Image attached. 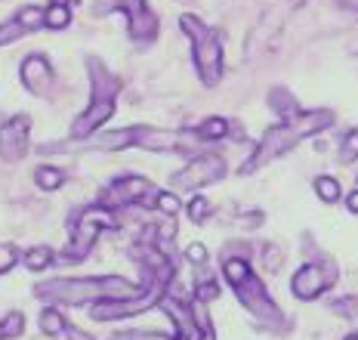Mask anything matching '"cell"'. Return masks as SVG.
Listing matches in <instances>:
<instances>
[{
	"mask_svg": "<svg viewBox=\"0 0 358 340\" xmlns=\"http://www.w3.org/2000/svg\"><path fill=\"white\" fill-rule=\"evenodd\" d=\"M306 0H275L272 6L263 13L259 25L253 28V43H266V41H275V34L281 31V25L290 19V13H296Z\"/></svg>",
	"mask_w": 358,
	"mask_h": 340,
	"instance_id": "4fadbf2b",
	"label": "cell"
},
{
	"mask_svg": "<svg viewBox=\"0 0 358 340\" xmlns=\"http://www.w3.org/2000/svg\"><path fill=\"white\" fill-rule=\"evenodd\" d=\"M207 213H210V201H207V198H192L189 201V217L195 220V223H204Z\"/></svg>",
	"mask_w": 358,
	"mask_h": 340,
	"instance_id": "484cf974",
	"label": "cell"
},
{
	"mask_svg": "<svg viewBox=\"0 0 358 340\" xmlns=\"http://www.w3.org/2000/svg\"><path fill=\"white\" fill-rule=\"evenodd\" d=\"M62 180H65V173L59 167H50V164H43V167H37V173H34V183H37V189H43V192H53L62 186Z\"/></svg>",
	"mask_w": 358,
	"mask_h": 340,
	"instance_id": "2e32d148",
	"label": "cell"
},
{
	"mask_svg": "<svg viewBox=\"0 0 358 340\" xmlns=\"http://www.w3.org/2000/svg\"><path fill=\"white\" fill-rule=\"evenodd\" d=\"M69 22H71V13H69V6H56V3H50L47 6V28H69Z\"/></svg>",
	"mask_w": 358,
	"mask_h": 340,
	"instance_id": "603a6c76",
	"label": "cell"
},
{
	"mask_svg": "<svg viewBox=\"0 0 358 340\" xmlns=\"http://www.w3.org/2000/svg\"><path fill=\"white\" fill-rule=\"evenodd\" d=\"M222 272H226V282L235 288L238 282H244V278H248L253 269H250L248 260H241V257H229V260L222 263Z\"/></svg>",
	"mask_w": 358,
	"mask_h": 340,
	"instance_id": "e0dca14e",
	"label": "cell"
},
{
	"mask_svg": "<svg viewBox=\"0 0 358 340\" xmlns=\"http://www.w3.org/2000/svg\"><path fill=\"white\" fill-rule=\"evenodd\" d=\"M16 22L25 31H34V28H41V25H47V10H37V6H25V10L16 16Z\"/></svg>",
	"mask_w": 358,
	"mask_h": 340,
	"instance_id": "d6986e66",
	"label": "cell"
},
{
	"mask_svg": "<svg viewBox=\"0 0 358 340\" xmlns=\"http://www.w3.org/2000/svg\"><path fill=\"white\" fill-rule=\"evenodd\" d=\"M179 28H182L192 41V56H195L198 78L204 80L207 87H216L222 78V38H220V31L210 25H204V22L198 16H192V13L179 16Z\"/></svg>",
	"mask_w": 358,
	"mask_h": 340,
	"instance_id": "277c9868",
	"label": "cell"
},
{
	"mask_svg": "<svg viewBox=\"0 0 358 340\" xmlns=\"http://www.w3.org/2000/svg\"><path fill=\"white\" fill-rule=\"evenodd\" d=\"M13 266H16V248L0 241V276H3V272H10Z\"/></svg>",
	"mask_w": 358,
	"mask_h": 340,
	"instance_id": "4316f807",
	"label": "cell"
},
{
	"mask_svg": "<svg viewBox=\"0 0 358 340\" xmlns=\"http://www.w3.org/2000/svg\"><path fill=\"white\" fill-rule=\"evenodd\" d=\"M164 297V285H155L152 291H143L139 297H130V300H102V303H93L90 306V316L96 322H111V319H124V316H139L145 309H152L155 303H161Z\"/></svg>",
	"mask_w": 358,
	"mask_h": 340,
	"instance_id": "9c48e42d",
	"label": "cell"
},
{
	"mask_svg": "<svg viewBox=\"0 0 358 340\" xmlns=\"http://www.w3.org/2000/svg\"><path fill=\"white\" fill-rule=\"evenodd\" d=\"M90 80H93V96H90V106L84 108V115L71 127L74 143H84L87 136H93L115 115V99H117V90H121V80L111 75L96 56H90Z\"/></svg>",
	"mask_w": 358,
	"mask_h": 340,
	"instance_id": "3957f363",
	"label": "cell"
},
{
	"mask_svg": "<svg viewBox=\"0 0 358 340\" xmlns=\"http://www.w3.org/2000/svg\"><path fill=\"white\" fill-rule=\"evenodd\" d=\"M50 263H53V250H50L47 245L31 248V250L25 254V266H28V269H47Z\"/></svg>",
	"mask_w": 358,
	"mask_h": 340,
	"instance_id": "44dd1931",
	"label": "cell"
},
{
	"mask_svg": "<svg viewBox=\"0 0 358 340\" xmlns=\"http://www.w3.org/2000/svg\"><path fill=\"white\" fill-rule=\"evenodd\" d=\"M315 192H318V198L327 201V204L340 201V183L334 180V176H318V180H315Z\"/></svg>",
	"mask_w": 358,
	"mask_h": 340,
	"instance_id": "ffe728a7",
	"label": "cell"
},
{
	"mask_svg": "<svg viewBox=\"0 0 358 340\" xmlns=\"http://www.w3.org/2000/svg\"><path fill=\"white\" fill-rule=\"evenodd\" d=\"M358 158V127L349 130L346 136H343V146H340V161L343 164H352Z\"/></svg>",
	"mask_w": 358,
	"mask_h": 340,
	"instance_id": "cb8c5ba5",
	"label": "cell"
},
{
	"mask_svg": "<svg viewBox=\"0 0 358 340\" xmlns=\"http://www.w3.org/2000/svg\"><path fill=\"white\" fill-rule=\"evenodd\" d=\"M22 34H25V28H22L19 22H10V25H0V43H13V41H19Z\"/></svg>",
	"mask_w": 358,
	"mask_h": 340,
	"instance_id": "83f0119b",
	"label": "cell"
},
{
	"mask_svg": "<svg viewBox=\"0 0 358 340\" xmlns=\"http://www.w3.org/2000/svg\"><path fill=\"white\" fill-rule=\"evenodd\" d=\"M185 257H189V260L195 263V266H204V263H207V248H204V245H198V241H195V245L185 248Z\"/></svg>",
	"mask_w": 358,
	"mask_h": 340,
	"instance_id": "f1b7e54d",
	"label": "cell"
},
{
	"mask_svg": "<svg viewBox=\"0 0 358 340\" xmlns=\"http://www.w3.org/2000/svg\"><path fill=\"white\" fill-rule=\"evenodd\" d=\"M115 226V217H111L108 208H90L78 217V226H74V239L71 245L65 248V257L69 260H84V257L93 250L96 239L102 235V229Z\"/></svg>",
	"mask_w": 358,
	"mask_h": 340,
	"instance_id": "8992f818",
	"label": "cell"
},
{
	"mask_svg": "<svg viewBox=\"0 0 358 340\" xmlns=\"http://www.w3.org/2000/svg\"><path fill=\"white\" fill-rule=\"evenodd\" d=\"M93 10L99 16L115 10L127 13V31H130V41L136 43H148L158 38V16L145 6V0H96Z\"/></svg>",
	"mask_w": 358,
	"mask_h": 340,
	"instance_id": "5b68a950",
	"label": "cell"
},
{
	"mask_svg": "<svg viewBox=\"0 0 358 340\" xmlns=\"http://www.w3.org/2000/svg\"><path fill=\"white\" fill-rule=\"evenodd\" d=\"M346 340H358V334H349V337H346Z\"/></svg>",
	"mask_w": 358,
	"mask_h": 340,
	"instance_id": "1f68e13d",
	"label": "cell"
},
{
	"mask_svg": "<svg viewBox=\"0 0 358 340\" xmlns=\"http://www.w3.org/2000/svg\"><path fill=\"white\" fill-rule=\"evenodd\" d=\"M334 278H337V269H334V263H306L296 269L294 282V294L300 300H315L318 294H324L327 288L334 285Z\"/></svg>",
	"mask_w": 358,
	"mask_h": 340,
	"instance_id": "30bf717a",
	"label": "cell"
},
{
	"mask_svg": "<svg viewBox=\"0 0 358 340\" xmlns=\"http://www.w3.org/2000/svg\"><path fill=\"white\" fill-rule=\"evenodd\" d=\"M158 192L145 176H121L102 192V208H124V204H155Z\"/></svg>",
	"mask_w": 358,
	"mask_h": 340,
	"instance_id": "ba28073f",
	"label": "cell"
},
{
	"mask_svg": "<svg viewBox=\"0 0 358 340\" xmlns=\"http://www.w3.org/2000/svg\"><path fill=\"white\" fill-rule=\"evenodd\" d=\"M222 176H226V161L220 155H198L179 173L170 176V183H173V189H204Z\"/></svg>",
	"mask_w": 358,
	"mask_h": 340,
	"instance_id": "52a82bcc",
	"label": "cell"
},
{
	"mask_svg": "<svg viewBox=\"0 0 358 340\" xmlns=\"http://www.w3.org/2000/svg\"><path fill=\"white\" fill-rule=\"evenodd\" d=\"M41 328H43V334L59 337L65 331V319L56 313V309H43V313H41Z\"/></svg>",
	"mask_w": 358,
	"mask_h": 340,
	"instance_id": "7402d4cb",
	"label": "cell"
},
{
	"mask_svg": "<svg viewBox=\"0 0 358 340\" xmlns=\"http://www.w3.org/2000/svg\"><path fill=\"white\" fill-rule=\"evenodd\" d=\"M28 133H31V118L28 115H16L3 121V127H0V158L6 164H16L28 155Z\"/></svg>",
	"mask_w": 358,
	"mask_h": 340,
	"instance_id": "8fae6325",
	"label": "cell"
},
{
	"mask_svg": "<svg viewBox=\"0 0 358 340\" xmlns=\"http://www.w3.org/2000/svg\"><path fill=\"white\" fill-rule=\"evenodd\" d=\"M229 127H232V124H229L226 118H207L198 127V136L204 139V143H220V139L229 136Z\"/></svg>",
	"mask_w": 358,
	"mask_h": 340,
	"instance_id": "9a60e30c",
	"label": "cell"
},
{
	"mask_svg": "<svg viewBox=\"0 0 358 340\" xmlns=\"http://www.w3.org/2000/svg\"><path fill=\"white\" fill-rule=\"evenodd\" d=\"M22 331H25V316L6 313L3 322H0V334H3V340H16V337H22Z\"/></svg>",
	"mask_w": 358,
	"mask_h": 340,
	"instance_id": "ac0fdd59",
	"label": "cell"
},
{
	"mask_svg": "<svg viewBox=\"0 0 358 340\" xmlns=\"http://www.w3.org/2000/svg\"><path fill=\"white\" fill-rule=\"evenodd\" d=\"M155 208H158L164 217H176L179 213V198L173 192H158V198H155Z\"/></svg>",
	"mask_w": 358,
	"mask_h": 340,
	"instance_id": "d4e9b609",
	"label": "cell"
},
{
	"mask_svg": "<svg viewBox=\"0 0 358 340\" xmlns=\"http://www.w3.org/2000/svg\"><path fill=\"white\" fill-rule=\"evenodd\" d=\"M19 75H22L25 87L34 96H50V93H53V65H50L47 56H41V53L25 56V59H22Z\"/></svg>",
	"mask_w": 358,
	"mask_h": 340,
	"instance_id": "5bb4252c",
	"label": "cell"
},
{
	"mask_svg": "<svg viewBox=\"0 0 358 340\" xmlns=\"http://www.w3.org/2000/svg\"><path fill=\"white\" fill-rule=\"evenodd\" d=\"M346 208H349V213H358V189H352L346 195Z\"/></svg>",
	"mask_w": 358,
	"mask_h": 340,
	"instance_id": "f546056e",
	"label": "cell"
},
{
	"mask_svg": "<svg viewBox=\"0 0 358 340\" xmlns=\"http://www.w3.org/2000/svg\"><path fill=\"white\" fill-rule=\"evenodd\" d=\"M0 337H3V334H0Z\"/></svg>",
	"mask_w": 358,
	"mask_h": 340,
	"instance_id": "d6a6232c",
	"label": "cell"
},
{
	"mask_svg": "<svg viewBox=\"0 0 358 340\" xmlns=\"http://www.w3.org/2000/svg\"><path fill=\"white\" fill-rule=\"evenodd\" d=\"M50 3H56V6H69V0H50Z\"/></svg>",
	"mask_w": 358,
	"mask_h": 340,
	"instance_id": "4dcf8cb0",
	"label": "cell"
},
{
	"mask_svg": "<svg viewBox=\"0 0 358 340\" xmlns=\"http://www.w3.org/2000/svg\"><path fill=\"white\" fill-rule=\"evenodd\" d=\"M235 294L241 297V303L250 309L257 319H263V322H278V306L272 303V297L266 294V288H263V282H259L257 276H250L244 278V282H238L235 285Z\"/></svg>",
	"mask_w": 358,
	"mask_h": 340,
	"instance_id": "7c38bea8",
	"label": "cell"
},
{
	"mask_svg": "<svg viewBox=\"0 0 358 340\" xmlns=\"http://www.w3.org/2000/svg\"><path fill=\"white\" fill-rule=\"evenodd\" d=\"M145 288L133 285L124 276L106 278H53L37 288V297L53 303H102V300H130L139 297Z\"/></svg>",
	"mask_w": 358,
	"mask_h": 340,
	"instance_id": "7a4b0ae2",
	"label": "cell"
},
{
	"mask_svg": "<svg viewBox=\"0 0 358 340\" xmlns=\"http://www.w3.org/2000/svg\"><path fill=\"white\" fill-rule=\"evenodd\" d=\"M334 124V112H327V108H315V112H300L294 115L290 121L278 124V127L266 130L263 139H259L257 152L248 158V164L241 167V173H253V170H259L268 161L281 158L285 152H290L294 146H300L306 136H315V133L327 130Z\"/></svg>",
	"mask_w": 358,
	"mask_h": 340,
	"instance_id": "6da1fadb",
	"label": "cell"
}]
</instances>
